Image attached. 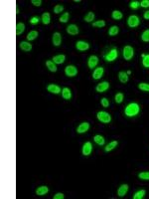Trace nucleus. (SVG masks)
<instances>
[{
    "label": "nucleus",
    "mask_w": 149,
    "mask_h": 199,
    "mask_svg": "<svg viewBox=\"0 0 149 199\" xmlns=\"http://www.w3.org/2000/svg\"><path fill=\"white\" fill-rule=\"evenodd\" d=\"M104 68H102V67L95 68V71H93V78L95 80L100 79L102 76H104Z\"/></svg>",
    "instance_id": "nucleus-13"
},
{
    "label": "nucleus",
    "mask_w": 149,
    "mask_h": 199,
    "mask_svg": "<svg viewBox=\"0 0 149 199\" xmlns=\"http://www.w3.org/2000/svg\"><path fill=\"white\" fill-rule=\"evenodd\" d=\"M123 98H124V96H123V94H122V93H117V94L115 95V97H114L115 103L121 104L122 102H123Z\"/></svg>",
    "instance_id": "nucleus-32"
},
{
    "label": "nucleus",
    "mask_w": 149,
    "mask_h": 199,
    "mask_svg": "<svg viewBox=\"0 0 149 199\" xmlns=\"http://www.w3.org/2000/svg\"><path fill=\"white\" fill-rule=\"evenodd\" d=\"M139 23H140V20H139L138 17L136 16V15H131V16L128 17L127 24H128V26L130 28L137 27V26L139 25Z\"/></svg>",
    "instance_id": "nucleus-4"
},
{
    "label": "nucleus",
    "mask_w": 149,
    "mask_h": 199,
    "mask_svg": "<svg viewBox=\"0 0 149 199\" xmlns=\"http://www.w3.org/2000/svg\"><path fill=\"white\" fill-rule=\"evenodd\" d=\"M118 79H119V81L121 82V83L125 84L128 82V75L127 73L125 72H119V74H118Z\"/></svg>",
    "instance_id": "nucleus-21"
},
{
    "label": "nucleus",
    "mask_w": 149,
    "mask_h": 199,
    "mask_svg": "<svg viewBox=\"0 0 149 199\" xmlns=\"http://www.w3.org/2000/svg\"><path fill=\"white\" fill-rule=\"evenodd\" d=\"M108 88H109V83H107V82H102V83L98 84L95 90L98 93H104L106 91L108 90Z\"/></svg>",
    "instance_id": "nucleus-9"
},
{
    "label": "nucleus",
    "mask_w": 149,
    "mask_h": 199,
    "mask_svg": "<svg viewBox=\"0 0 149 199\" xmlns=\"http://www.w3.org/2000/svg\"><path fill=\"white\" fill-rule=\"evenodd\" d=\"M100 103H102V107H104V108H107L109 106V101L106 98H102V101H100Z\"/></svg>",
    "instance_id": "nucleus-42"
},
{
    "label": "nucleus",
    "mask_w": 149,
    "mask_h": 199,
    "mask_svg": "<svg viewBox=\"0 0 149 199\" xmlns=\"http://www.w3.org/2000/svg\"><path fill=\"white\" fill-rule=\"evenodd\" d=\"M145 193H146V191L144 189L138 190V191L133 195V199H142L145 196Z\"/></svg>",
    "instance_id": "nucleus-27"
},
{
    "label": "nucleus",
    "mask_w": 149,
    "mask_h": 199,
    "mask_svg": "<svg viewBox=\"0 0 149 199\" xmlns=\"http://www.w3.org/2000/svg\"><path fill=\"white\" fill-rule=\"evenodd\" d=\"M96 118H98V121L104 123H109L111 121L110 114L106 112H98V114H96Z\"/></svg>",
    "instance_id": "nucleus-2"
},
{
    "label": "nucleus",
    "mask_w": 149,
    "mask_h": 199,
    "mask_svg": "<svg viewBox=\"0 0 149 199\" xmlns=\"http://www.w3.org/2000/svg\"><path fill=\"white\" fill-rule=\"evenodd\" d=\"M126 73H127V75H130L131 74V71H127Z\"/></svg>",
    "instance_id": "nucleus-47"
},
{
    "label": "nucleus",
    "mask_w": 149,
    "mask_h": 199,
    "mask_svg": "<svg viewBox=\"0 0 149 199\" xmlns=\"http://www.w3.org/2000/svg\"><path fill=\"white\" fill-rule=\"evenodd\" d=\"M140 6V2L138 1H131L130 2V8H132V9H137Z\"/></svg>",
    "instance_id": "nucleus-40"
},
{
    "label": "nucleus",
    "mask_w": 149,
    "mask_h": 199,
    "mask_svg": "<svg viewBox=\"0 0 149 199\" xmlns=\"http://www.w3.org/2000/svg\"><path fill=\"white\" fill-rule=\"evenodd\" d=\"M69 16H70V14L68 12H66L64 13V14H62V16L60 17V22H62V23H67L68 22V20H69Z\"/></svg>",
    "instance_id": "nucleus-36"
},
{
    "label": "nucleus",
    "mask_w": 149,
    "mask_h": 199,
    "mask_svg": "<svg viewBox=\"0 0 149 199\" xmlns=\"http://www.w3.org/2000/svg\"><path fill=\"white\" fill-rule=\"evenodd\" d=\"M134 56V50L131 46H125L123 48V58L126 61H130Z\"/></svg>",
    "instance_id": "nucleus-3"
},
{
    "label": "nucleus",
    "mask_w": 149,
    "mask_h": 199,
    "mask_svg": "<svg viewBox=\"0 0 149 199\" xmlns=\"http://www.w3.org/2000/svg\"><path fill=\"white\" fill-rule=\"evenodd\" d=\"M118 32H119V28L117 26H111L108 30V35L109 36H115V35L118 34Z\"/></svg>",
    "instance_id": "nucleus-26"
},
{
    "label": "nucleus",
    "mask_w": 149,
    "mask_h": 199,
    "mask_svg": "<svg viewBox=\"0 0 149 199\" xmlns=\"http://www.w3.org/2000/svg\"><path fill=\"white\" fill-rule=\"evenodd\" d=\"M20 48L24 52H29V51L32 50V44H30L29 42L22 41L20 43Z\"/></svg>",
    "instance_id": "nucleus-17"
},
{
    "label": "nucleus",
    "mask_w": 149,
    "mask_h": 199,
    "mask_svg": "<svg viewBox=\"0 0 149 199\" xmlns=\"http://www.w3.org/2000/svg\"><path fill=\"white\" fill-rule=\"evenodd\" d=\"M79 27L74 24H71L67 27V33L70 35H77L79 34Z\"/></svg>",
    "instance_id": "nucleus-15"
},
{
    "label": "nucleus",
    "mask_w": 149,
    "mask_h": 199,
    "mask_svg": "<svg viewBox=\"0 0 149 199\" xmlns=\"http://www.w3.org/2000/svg\"><path fill=\"white\" fill-rule=\"evenodd\" d=\"M138 88L143 92H149V84L146 83H140L138 85Z\"/></svg>",
    "instance_id": "nucleus-34"
},
{
    "label": "nucleus",
    "mask_w": 149,
    "mask_h": 199,
    "mask_svg": "<svg viewBox=\"0 0 149 199\" xmlns=\"http://www.w3.org/2000/svg\"><path fill=\"white\" fill-rule=\"evenodd\" d=\"M123 17V15H122V13L120 12V11L118 10H114L112 12V18L114 20H120Z\"/></svg>",
    "instance_id": "nucleus-30"
},
{
    "label": "nucleus",
    "mask_w": 149,
    "mask_h": 199,
    "mask_svg": "<svg viewBox=\"0 0 149 199\" xmlns=\"http://www.w3.org/2000/svg\"><path fill=\"white\" fill-rule=\"evenodd\" d=\"M64 197H65L64 194L61 193V192H59V193H56V194H55L53 198H54V199H64Z\"/></svg>",
    "instance_id": "nucleus-44"
},
{
    "label": "nucleus",
    "mask_w": 149,
    "mask_h": 199,
    "mask_svg": "<svg viewBox=\"0 0 149 199\" xmlns=\"http://www.w3.org/2000/svg\"><path fill=\"white\" fill-rule=\"evenodd\" d=\"M141 39H142V41H144V42H149V29L145 30L142 33Z\"/></svg>",
    "instance_id": "nucleus-37"
},
{
    "label": "nucleus",
    "mask_w": 149,
    "mask_h": 199,
    "mask_svg": "<svg viewBox=\"0 0 149 199\" xmlns=\"http://www.w3.org/2000/svg\"><path fill=\"white\" fill-rule=\"evenodd\" d=\"M139 112H140V107L138 104H136V103L129 104V105H127V107L125 108V110H124L125 116L129 117V118L137 116V114H139Z\"/></svg>",
    "instance_id": "nucleus-1"
},
{
    "label": "nucleus",
    "mask_w": 149,
    "mask_h": 199,
    "mask_svg": "<svg viewBox=\"0 0 149 199\" xmlns=\"http://www.w3.org/2000/svg\"><path fill=\"white\" fill-rule=\"evenodd\" d=\"M46 65H47L48 69H49L51 72H57V70H58V68H57L56 64L54 63L53 61H47L46 62Z\"/></svg>",
    "instance_id": "nucleus-23"
},
{
    "label": "nucleus",
    "mask_w": 149,
    "mask_h": 199,
    "mask_svg": "<svg viewBox=\"0 0 149 199\" xmlns=\"http://www.w3.org/2000/svg\"><path fill=\"white\" fill-rule=\"evenodd\" d=\"M89 129V123L85 121V123H82L78 127H77V132L78 134H85L87 132Z\"/></svg>",
    "instance_id": "nucleus-12"
},
{
    "label": "nucleus",
    "mask_w": 149,
    "mask_h": 199,
    "mask_svg": "<svg viewBox=\"0 0 149 199\" xmlns=\"http://www.w3.org/2000/svg\"><path fill=\"white\" fill-rule=\"evenodd\" d=\"M76 48L79 51L83 52V51H85V50L89 49V44L87 43V42H85V41H78L76 43Z\"/></svg>",
    "instance_id": "nucleus-11"
},
{
    "label": "nucleus",
    "mask_w": 149,
    "mask_h": 199,
    "mask_svg": "<svg viewBox=\"0 0 149 199\" xmlns=\"http://www.w3.org/2000/svg\"><path fill=\"white\" fill-rule=\"evenodd\" d=\"M50 21H51V16H50V14L48 12H45L42 15V22L45 25H48L50 23Z\"/></svg>",
    "instance_id": "nucleus-28"
},
{
    "label": "nucleus",
    "mask_w": 149,
    "mask_h": 199,
    "mask_svg": "<svg viewBox=\"0 0 149 199\" xmlns=\"http://www.w3.org/2000/svg\"><path fill=\"white\" fill-rule=\"evenodd\" d=\"M62 97L65 100H67V101L71 100V98H72V92H71V90H70L69 88H64V89L62 90Z\"/></svg>",
    "instance_id": "nucleus-20"
},
{
    "label": "nucleus",
    "mask_w": 149,
    "mask_h": 199,
    "mask_svg": "<svg viewBox=\"0 0 149 199\" xmlns=\"http://www.w3.org/2000/svg\"><path fill=\"white\" fill-rule=\"evenodd\" d=\"M93 19H95V14H93V12H89L87 15L85 16V22H93Z\"/></svg>",
    "instance_id": "nucleus-31"
},
{
    "label": "nucleus",
    "mask_w": 149,
    "mask_h": 199,
    "mask_svg": "<svg viewBox=\"0 0 149 199\" xmlns=\"http://www.w3.org/2000/svg\"><path fill=\"white\" fill-rule=\"evenodd\" d=\"M24 31H25V24H24V23H18V24H17V25H16V35H17V36L21 35Z\"/></svg>",
    "instance_id": "nucleus-22"
},
{
    "label": "nucleus",
    "mask_w": 149,
    "mask_h": 199,
    "mask_svg": "<svg viewBox=\"0 0 149 199\" xmlns=\"http://www.w3.org/2000/svg\"><path fill=\"white\" fill-rule=\"evenodd\" d=\"M138 177L142 180H149V171H144L138 174Z\"/></svg>",
    "instance_id": "nucleus-35"
},
{
    "label": "nucleus",
    "mask_w": 149,
    "mask_h": 199,
    "mask_svg": "<svg viewBox=\"0 0 149 199\" xmlns=\"http://www.w3.org/2000/svg\"><path fill=\"white\" fill-rule=\"evenodd\" d=\"M39 21H40V18H39V17H37V16H34V17H32V18L30 19V23H31L32 25H36V24H38Z\"/></svg>",
    "instance_id": "nucleus-41"
},
{
    "label": "nucleus",
    "mask_w": 149,
    "mask_h": 199,
    "mask_svg": "<svg viewBox=\"0 0 149 199\" xmlns=\"http://www.w3.org/2000/svg\"><path fill=\"white\" fill-rule=\"evenodd\" d=\"M117 56H118L117 50L115 49V48H113L111 51H109L108 54L106 55V57H104V58H106V60L107 62H112V61H114V60L117 58Z\"/></svg>",
    "instance_id": "nucleus-6"
},
{
    "label": "nucleus",
    "mask_w": 149,
    "mask_h": 199,
    "mask_svg": "<svg viewBox=\"0 0 149 199\" xmlns=\"http://www.w3.org/2000/svg\"><path fill=\"white\" fill-rule=\"evenodd\" d=\"M143 17H144V19L149 20V10H148V11H145V12H144Z\"/></svg>",
    "instance_id": "nucleus-46"
},
{
    "label": "nucleus",
    "mask_w": 149,
    "mask_h": 199,
    "mask_svg": "<svg viewBox=\"0 0 149 199\" xmlns=\"http://www.w3.org/2000/svg\"><path fill=\"white\" fill-rule=\"evenodd\" d=\"M142 65H143L144 68H149V54L145 55V57H143V60H142Z\"/></svg>",
    "instance_id": "nucleus-38"
},
{
    "label": "nucleus",
    "mask_w": 149,
    "mask_h": 199,
    "mask_svg": "<svg viewBox=\"0 0 149 199\" xmlns=\"http://www.w3.org/2000/svg\"><path fill=\"white\" fill-rule=\"evenodd\" d=\"M47 90L49 93H51V94H55V95L59 94V93L61 92V88L59 87V86L55 85V84H50V85L47 87Z\"/></svg>",
    "instance_id": "nucleus-14"
},
{
    "label": "nucleus",
    "mask_w": 149,
    "mask_h": 199,
    "mask_svg": "<svg viewBox=\"0 0 149 199\" xmlns=\"http://www.w3.org/2000/svg\"><path fill=\"white\" fill-rule=\"evenodd\" d=\"M63 10H64V6H63V5H59V4H58V5H56L54 7V12L56 13V14H59V13H61Z\"/></svg>",
    "instance_id": "nucleus-39"
},
{
    "label": "nucleus",
    "mask_w": 149,
    "mask_h": 199,
    "mask_svg": "<svg viewBox=\"0 0 149 199\" xmlns=\"http://www.w3.org/2000/svg\"><path fill=\"white\" fill-rule=\"evenodd\" d=\"M65 74H66V76L71 77V78H72V77H74L77 74H78V69H77L74 65H69V66H67V67H66Z\"/></svg>",
    "instance_id": "nucleus-5"
},
{
    "label": "nucleus",
    "mask_w": 149,
    "mask_h": 199,
    "mask_svg": "<svg viewBox=\"0 0 149 199\" xmlns=\"http://www.w3.org/2000/svg\"><path fill=\"white\" fill-rule=\"evenodd\" d=\"M140 6L144 8L149 7V0H142V1L140 2Z\"/></svg>",
    "instance_id": "nucleus-43"
},
{
    "label": "nucleus",
    "mask_w": 149,
    "mask_h": 199,
    "mask_svg": "<svg viewBox=\"0 0 149 199\" xmlns=\"http://www.w3.org/2000/svg\"><path fill=\"white\" fill-rule=\"evenodd\" d=\"M52 41H53L54 46H56V47L60 46L61 43H62V35L59 32H55L53 34V37H52Z\"/></svg>",
    "instance_id": "nucleus-10"
},
{
    "label": "nucleus",
    "mask_w": 149,
    "mask_h": 199,
    "mask_svg": "<svg viewBox=\"0 0 149 199\" xmlns=\"http://www.w3.org/2000/svg\"><path fill=\"white\" fill-rule=\"evenodd\" d=\"M93 27H96V28H102V27L106 26V22H104V20H98V21L93 22Z\"/></svg>",
    "instance_id": "nucleus-33"
},
{
    "label": "nucleus",
    "mask_w": 149,
    "mask_h": 199,
    "mask_svg": "<svg viewBox=\"0 0 149 199\" xmlns=\"http://www.w3.org/2000/svg\"><path fill=\"white\" fill-rule=\"evenodd\" d=\"M128 191V185L127 184H122L120 185V187L117 190V195L119 197H123Z\"/></svg>",
    "instance_id": "nucleus-16"
},
{
    "label": "nucleus",
    "mask_w": 149,
    "mask_h": 199,
    "mask_svg": "<svg viewBox=\"0 0 149 199\" xmlns=\"http://www.w3.org/2000/svg\"><path fill=\"white\" fill-rule=\"evenodd\" d=\"M66 61V56L63 54H60V55H57V56H54L53 58V62L55 64H63L64 62Z\"/></svg>",
    "instance_id": "nucleus-19"
},
{
    "label": "nucleus",
    "mask_w": 149,
    "mask_h": 199,
    "mask_svg": "<svg viewBox=\"0 0 149 199\" xmlns=\"http://www.w3.org/2000/svg\"><path fill=\"white\" fill-rule=\"evenodd\" d=\"M38 32L37 31H35V30H32V31H30L29 33H28V35H27V40L28 41H33V40H35L38 37Z\"/></svg>",
    "instance_id": "nucleus-24"
},
{
    "label": "nucleus",
    "mask_w": 149,
    "mask_h": 199,
    "mask_svg": "<svg viewBox=\"0 0 149 199\" xmlns=\"http://www.w3.org/2000/svg\"><path fill=\"white\" fill-rule=\"evenodd\" d=\"M117 144H118V142H117L116 140H114V141H111V142H109L108 144L106 145V149H104V150H106V152L110 151V150H112L113 149H115V147H117Z\"/></svg>",
    "instance_id": "nucleus-25"
},
{
    "label": "nucleus",
    "mask_w": 149,
    "mask_h": 199,
    "mask_svg": "<svg viewBox=\"0 0 149 199\" xmlns=\"http://www.w3.org/2000/svg\"><path fill=\"white\" fill-rule=\"evenodd\" d=\"M98 64V58L95 55H91V57L87 60V66H89V69H93L96 67V65Z\"/></svg>",
    "instance_id": "nucleus-8"
},
{
    "label": "nucleus",
    "mask_w": 149,
    "mask_h": 199,
    "mask_svg": "<svg viewBox=\"0 0 149 199\" xmlns=\"http://www.w3.org/2000/svg\"><path fill=\"white\" fill-rule=\"evenodd\" d=\"M48 192H49V188H48L47 186H40L38 187V188L36 189V194L39 196H43L45 195V194H47Z\"/></svg>",
    "instance_id": "nucleus-18"
},
{
    "label": "nucleus",
    "mask_w": 149,
    "mask_h": 199,
    "mask_svg": "<svg viewBox=\"0 0 149 199\" xmlns=\"http://www.w3.org/2000/svg\"><path fill=\"white\" fill-rule=\"evenodd\" d=\"M93 140H95V142L96 143V144H98V145H104V136H95V138H93Z\"/></svg>",
    "instance_id": "nucleus-29"
},
{
    "label": "nucleus",
    "mask_w": 149,
    "mask_h": 199,
    "mask_svg": "<svg viewBox=\"0 0 149 199\" xmlns=\"http://www.w3.org/2000/svg\"><path fill=\"white\" fill-rule=\"evenodd\" d=\"M93 151V145H91V142L89 141H87L85 143H84L83 145V154L85 156H89V154Z\"/></svg>",
    "instance_id": "nucleus-7"
},
{
    "label": "nucleus",
    "mask_w": 149,
    "mask_h": 199,
    "mask_svg": "<svg viewBox=\"0 0 149 199\" xmlns=\"http://www.w3.org/2000/svg\"><path fill=\"white\" fill-rule=\"evenodd\" d=\"M31 3L35 6H38V7L42 5V1H41V0H32Z\"/></svg>",
    "instance_id": "nucleus-45"
}]
</instances>
